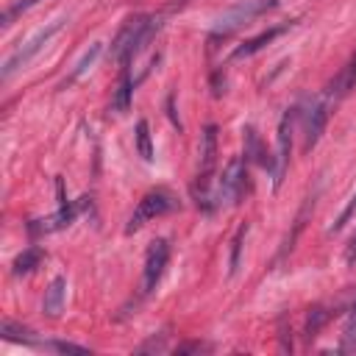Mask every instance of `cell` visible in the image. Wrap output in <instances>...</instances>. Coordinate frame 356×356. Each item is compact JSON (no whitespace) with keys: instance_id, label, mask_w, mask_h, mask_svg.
I'll return each instance as SVG.
<instances>
[{"instance_id":"obj_1","label":"cell","mask_w":356,"mask_h":356,"mask_svg":"<svg viewBox=\"0 0 356 356\" xmlns=\"http://www.w3.org/2000/svg\"><path fill=\"white\" fill-rule=\"evenodd\" d=\"M161 28V17H147V14H136V17H128L120 28V33L114 36L111 42V58L120 61L122 67L131 64V58H136L147 42L153 39V33Z\"/></svg>"},{"instance_id":"obj_2","label":"cell","mask_w":356,"mask_h":356,"mask_svg":"<svg viewBox=\"0 0 356 356\" xmlns=\"http://www.w3.org/2000/svg\"><path fill=\"white\" fill-rule=\"evenodd\" d=\"M214 164H217V125H206L203 136H200V167H197V178H195V197L206 211L214 209V195L209 192Z\"/></svg>"},{"instance_id":"obj_3","label":"cell","mask_w":356,"mask_h":356,"mask_svg":"<svg viewBox=\"0 0 356 356\" xmlns=\"http://www.w3.org/2000/svg\"><path fill=\"white\" fill-rule=\"evenodd\" d=\"M64 22L67 19H56V22H50V25H44V28H39L25 44H19V47H14L8 56H6V61H3V72H0V78L3 81H8L14 72H19V70H25L31 61H33V56L36 53H42L44 47H47V42L64 28Z\"/></svg>"},{"instance_id":"obj_4","label":"cell","mask_w":356,"mask_h":356,"mask_svg":"<svg viewBox=\"0 0 356 356\" xmlns=\"http://www.w3.org/2000/svg\"><path fill=\"white\" fill-rule=\"evenodd\" d=\"M278 6V0H242L236 6H231L228 11H222L217 17V25H214V36H228L231 31L253 22L259 14L264 11H273Z\"/></svg>"},{"instance_id":"obj_5","label":"cell","mask_w":356,"mask_h":356,"mask_svg":"<svg viewBox=\"0 0 356 356\" xmlns=\"http://www.w3.org/2000/svg\"><path fill=\"white\" fill-rule=\"evenodd\" d=\"M178 209V200H175V195H170L167 189H153V192H147L139 203H136V209H134V214L128 217V225H125V234H134V231H139L147 220H153V217H161V214H170V211H175Z\"/></svg>"},{"instance_id":"obj_6","label":"cell","mask_w":356,"mask_h":356,"mask_svg":"<svg viewBox=\"0 0 356 356\" xmlns=\"http://www.w3.org/2000/svg\"><path fill=\"white\" fill-rule=\"evenodd\" d=\"M245 178H248V170H245V161L242 159H231L220 184H217V192H214V206H234L239 197H242V189H245Z\"/></svg>"},{"instance_id":"obj_7","label":"cell","mask_w":356,"mask_h":356,"mask_svg":"<svg viewBox=\"0 0 356 356\" xmlns=\"http://www.w3.org/2000/svg\"><path fill=\"white\" fill-rule=\"evenodd\" d=\"M167 261H170V245H167V239H153L150 248H147V253H145L142 295H150L159 286V281H161V275L167 270Z\"/></svg>"},{"instance_id":"obj_8","label":"cell","mask_w":356,"mask_h":356,"mask_svg":"<svg viewBox=\"0 0 356 356\" xmlns=\"http://www.w3.org/2000/svg\"><path fill=\"white\" fill-rule=\"evenodd\" d=\"M298 120V108H289L281 122H278V156H275V170H273V181L275 186L284 181V172H286V164H289V150H292V125Z\"/></svg>"},{"instance_id":"obj_9","label":"cell","mask_w":356,"mask_h":356,"mask_svg":"<svg viewBox=\"0 0 356 356\" xmlns=\"http://www.w3.org/2000/svg\"><path fill=\"white\" fill-rule=\"evenodd\" d=\"M328 108H331V100L325 95H320L312 106H309V114H306V131H303V150H312L328 122Z\"/></svg>"},{"instance_id":"obj_10","label":"cell","mask_w":356,"mask_h":356,"mask_svg":"<svg viewBox=\"0 0 356 356\" xmlns=\"http://www.w3.org/2000/svg\"><path fill=\"white\" fill-rule=\"evenodd\" d=\"M75 214H78V206H75V203H61L53 214L39 217V220H31V222H28V234H31V236H42V234L61 231V228H67V225L75 220Z\"/></svg>"},{"instance_id":"obj_11","label":"cell","mask_w":356,"mask_h":356,"mask_svg":"<svg viewBox=\"0 0 356 356\" xmlns=\"http://www.w3.org/2000/svg\"><path fill=\"white\" fill-rule=\"evenodd\" d=\"M356 89V53L348 58V64L334 75V81L325 86V97L331 100V103H339L342 97H348L350 92Z\"/></svg>"},{"instance_id":"obj_12","label":"cell","mask_w":356,"mask_h":356,"mask_svg":"<svg viewBox=\"0 0 356 356\" xmlns=\"http://www.w3.org/2000/svg\"><path fill=\"white\" fill-rule=\"evenodd\" d=\"M289 28H292V22H284V25H275V28H267V31H261L259 36H253V39L242 42V44L234 50V56H231V58H248V56L259 53L261 47H267L273 39H278V36H281V33H286Z\"/></svg>"},{"instance_id":"obj_13","label":"cell","mask_w":356,"mask_h":356,"mask_svg":"<svg viewBox=\"0 0 356 356\" xmlns=\"http://www.w3.org/2000/svg\"><path fill=\"white\" fill-rule=\"evenodd\" d=\"M64 295H67V281H64L61 275H56V278L47 284L44 298H42V312H44L50 320H56V317L64 312Z\"/></svg>"},{"instance_id":"obj_14","label":"cell","mask_w":356,"mask_h":356,"mask_svg":"<svg viewBox=\"0 0 356 356\" xmlns=\"http://www.w3.org/2000/svg\"><path fill=\"white\" fill-rule=\"evenodd\" d=\"M245 161H256V164H261L267 170H275V161L270 159V153L261 145V136H259V131L253 125L245 128Z\"/></svg>"},{"instance_id":"obj_15","label":"cell","mask_w":356,"mask_h":356,"mask_svg":"<svg viewBox=\"0 0 356 356\" xmlns=\"http://www.w3.org/2000/svg\"><path fill=\"white\" fill-rule=\"evenodd\" d=\"M314 200H317V192L314 195H309L306 200H303V206H300V211H298V217H295V225H292V234H286V239L281 242V250H278V259L281 256H286L292 248H295V239H298V234L303 231V225H306V220H309V214H312V209H314Z\"/></svg>"},{"instance_id":"obj_16","label":"cell","mask_w":356,"mask_h":356,"mask_svg":"<svg viewBox=\"0 0 356 356\" xmlns=\"http://www.w3.org/2000/svg\"><path fill=\"white\" fill-rule=\"evenodd\" d=\"M0 334H3V339H8V342H22V345H36V348H42V342L33 339V331H31V328H25V325H19V323H14V320H8V317L0 323Z\"/></svg>"},{"instance_id":"obj_17","label":"cell","mask_w":356,"mask_h":356,"mask_svg":"<svg viewBox=\"0 0 356 356\" xmlns=\"http://www.w3.org/2000/svg\"><path fill=\"white\" fill-rule=\"evenodd\" d=\"M42 259H44V253H42V248H25L17 259H14V275H31L39 264H42Z\"/></svg>"},{"instance_id":"obj_18","label":"cell","mask_w":356,"mask_h":356,"mask_svg":"<svg viewBox=\"0 0 356 356\" xmlns=\"http://www.w3.org/2000/svg\"><path fill=\"white\" fill-rule=\"evenodd\" d=\"M100 53H103V44H100V42H92V44H89V50H86V53L81 56V61L75 64V70H72V72L64 78L61 89H64V86H70V83H75V81H78V78H81V75H83V72H86V70H89V67L97 61V56H100Z\"/></svg>"},{"instance_id":"obj_19","label":"cell","mask_w":356,"mask_h":356,"mask_svg":"<svg viewBox=\"0 0 356 356\" xmlns=\"http://www.w3.org/2000/svg\"><path fill=\"white\" fill-rule=\"evenodd\" d=\"M134 86H136V81H131V75H128V67H122V75H120V86H117V92H114V100H111V108L114 111H128V103H131V92H134Z\"/></svg>"},{"instance_id":"obj_20","label":"cell","mask_w":356,"mask_h":356,"mask_svg":"<svg viewBox=\"0 0 356 356\" xmlns=\"http://www.w3.org/2000/svg\"><path fill=\"white\" fill-rule=\"evenodd\" d=\"M328 320H331V312H328L325 306H312V309H309V314H306V328H303L306 339L312 342V339L320 334V328H323Z\"/></svg>"},{"instance_id":"obj_21","label":"cell","mask_w":356,"mask_h":356,"mask_svg":"<svg viewBox=\"0 0 356 356\" xmlns=\"http://www.w3.org/2000/svg\"><path fill=\"white\" fill-rule=\"evenodd\" d=\"M339 350H342V353H353V350H356V303L350 306V312H348V317H345Z\"/></svg>"},{"instance_id":"obj_22","label":"cell","mask_w":356,"mask_h":356,"mask_svg":"<svg viewBox=\"0 0 356 356\" xmlns=\"http://www.w3.org/2000/svg\"><path fill=\"white\" fill-rule=\"evenodd\" d=\"M136 147H139V156L145 161H153V145H150V125H147V120L136 122Z\"/></svg>"},{"instance_id":"obj_23","label":"cell","mask_w":356,"mask_h":356,"mask_svg":"<svg viewBox=\"0 0 356 356\" xmlns=\"http://www.w3.org/2000/svg\"><path fill=\"white\" fill-rule=\"evenodd\" d=\"M36 3H39V0H11V3L6 6V11H3V17H0V25H3V28H8V25H11V22H14V19H17V17L22 14V11H28V8H33Z\"/></svg>"},{"instance_id":"obj_24","label":"cell","mask_w":356,"mask_h":356,"mask_svg":"<svg viewBox=\"0 0 356 356\" xmlns=\"http://www.w3.org/2000/svg\"><path fill=\"white\" fill-rule=\"evenodd\" d=\"M245 236H248V222H242V225L236 228L234 242H231V261H228L231 275H234V273H236V267H239V253H242V242H245Z\"/></svg>"},{"instance_id":"obj_25","label":"cell","mask_w":356,"mask_h":356,"mask_svg":"<svg viewBox=\"0 0 356 356\" xmlns=\"http://www.w3.org/2000/svg\"><path fill=\"white\" fill-rule=\"evenodd\" d=\"M42 348H50V350H58V353H86V348L75 345V342H42Z\"/></svg>"},{"instance_id":"obj_26","label":"cell","mask_w":356,"mask_h":356,"mask_svg":"<svg viewBox=\"0 0 356 356\" xmlns=\"http://www.w3.org/2000/svg\"><path fill=\"white\" fill-rule=\"evenodd\" d=\"M278 339H281V350L289 353V350H292V334H289V328H286V317L278 320Z\"/></svg>"},{"instance_id":"obj_27","label":"cell","mask_w":356,"mask_h":356,"mask_svg":"<svg viewBox=\"0 0 356 356\" xmlns=\"http://www.w3.org/2000/svg\"><path fill=\"white\" fill-rule=\"evenodd\" d=\"M353 214H356V195H353V197H350V203H348V206L342 209V214L337 217V222L331 225V231H339V228H342V225H345V222H348V220H350Z\"/></svg>"},{"instance_id":"obj_28","label":"cell","mask_w":356,"mask_h":356,"mask_svg":"<svg viewBox=\"0 0 356 356\" xmlns=\"http://www.w3.org/2000/svg\"><path fill=\"white\" fill-rule=\"evenodd\" d=\"M200 350H209L206 342H186V345H178L175 353H200Z\"/></svg>"},{"instance_id":"obj_29","label":"cell","mask_w":356,"mask_h":356,"mask_svg":"<svg viewBox=\"0 0 356 356\" xmlns=\"http://www.w3.org/2000/svg\"><path fill=\"white\" fill-rule=\"evenodd\" d=\"M345 261H348V264L356 261V234H353V239H350V245H348V250H345Z\"/></svg>"}]
</instances>
